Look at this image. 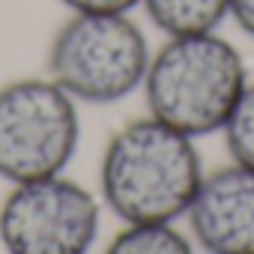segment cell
<instances>
[{
    "label": "cell",
    "mask_w": 254,
    "mask_h": 254,
    "mask_svg": "<svg viewBox=\"0 0 254 254\" xmlns=\"http://www.w3.org/2000/svg\"><path fill=\"white\" fill-rule=\"evenodd\" d=\"M200 180L203 162L194 138L150 114L120 126L99 165L102 203L123 224L183 218Z\"/></svg>",
    "instance_id": "6da1fadb"
},
{
    "label": "cell",
    "mask_w": 254,
    "mask_h": 254,
    "mask_svg": "<svg viewBox=\"0 0 254 254\" xmlns=\"http://www.w3.org/2000/svg\"><path fill=\"white\" fill-rule=\"evenodd\" d=\"M245 84L248 69L242 51L212 30L168 36L153 51L141 90L150 117L197 141L221 132Z\"/></svg>",
    "instance_id": "7a4b0ae2"
},
{
    "label": "cell",
    "mask_w": 254,
    "mask_h": 254,
    "mask_svg": "<svg viewBox=\"0 0 254 254\" xmlns=\"http://www.w3.org/2000/svg\"><path fill=\"white\" fill-rule=\"evenodd\" d=\"M150 57L132 12H69L48 42V78L78 105H114L144 87Z\"/></svg>",
    "instance_id": "3957f363"
},
{
    "label": "cell",
    "mask_w": 254,
    "mask_h": 254,
    "mask_svg": "<svg viewBox=\"0 0 254 254\" xmlns=\"http://www.w3.org/2000/svg\"><path fill=\"white\" fill-rule=\"evenodd\" d=\"M78 144V102L48 75L0 87V180L15 186L63 174Z\"/></svg>",
    "instance_id": "277c9868"
},
{
    "label": "cell",
    "mask_w": 254,
    "mask_h": 254,
    "mask_svg": "<svg viewBox=\"0 0 254 254\" xmlns=\"http://www.w3.org/2000/svg\"><path fill=\"white\" fill-rule=\"evenodd\" d=\"M102 200L66 174L9 186L0 200V245L6 254H90Z\"/></svg>",
    "instance_id": "5b68a950"
},
{
    "label": "cell",
    "mask_w": 254,
    "mask_h": 254,
    "mask_svg": "<svg viewBox=\"0 0 254 254\" xmlns=\"http://www.w3.org/2000/svg\"><path fill=\"white\" fill-rule=\"evenodd\" d=\"M186 218L200 251L254 254V171L236 162L203 171Z\"/></svg>",
    "instance_id": "8992f818"
},
{
    "label": "cell",
    "mask_w": 254,
    "mask_h": 254,
    "mask_svg": "<svg viewBox=\"0 0 254 254\" xmlns=\"http://www.w3.org/2000/svg\"><path fill=\"white\" fill-rule=\"evenodd\" d=\"M150 24L165 36L212 33L230 15V0H141Z\"/></svg>",
    "instance_id": "52a82bcc"
},
{
    "label": "cell",
    "mask_w": 254,
    "mask_h": 254,
    "mask_svg": "<svg viewBox=\"0 0 254 254\" xmlns=\"http://www.w3.org/2000/svg\"><path fill=\"white\" fill-rule=\"evenodd\" d=\"M102 254H197L191 236L174 227V221L159 224H126Z\"/></svg>",
    "instance_id": "ba28073f"
},
{
    "label": "cell",
    "mask_w": 254,
    "mask_h": 254,
    "mask_svg": "<svg viewBox=\"0 0 254 254\" xmlns=\"http://www.w3.org/2000/svg\"><path fill=\"white\" fill-rule=\"evenodd\" d=\"M224 147L230 153V162L245 165L254 171V81L248 78L245 90L239 93L230 117L221 126Z\"/></svg>",
    "instance_id": "9c48e42d"
},
{
    "label": "cell",
    "mask_w": 254,
    "mask_h": 254,
    "mask_svg": "<svg viewBox=\"0 0 254 254\" xmlns=\"http://www.w3.org/2000/svg\"><path fill=\"white\" fill-rule=\"evenodd\" d=\"M69 12H135L141 0H60Z\"/></svg>",
    "instance_id": "30bf717a"
},
{
    "label": "cell",
    "mask_w": 254,
    "mask_h": 254,
    "mask_svg": "<svg viewBox=\"0 0 254 254\" xmlns=\"http://www.w3.org/2000/svg\"><path fill=\"white\" fill-rule=\"evenodd\" d=\"M227 18H233V24L248 39H254V0H230V15Z\"/></svg>",
    "instance_id": "8fae6325"
}]
</instances>
